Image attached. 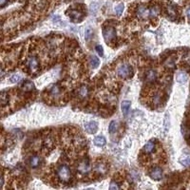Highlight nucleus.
<instances>
[{"instance_id": "f8f14e48", "label": "nucleus", "mask_w": 190, "mask_h": 190, "mask_svg": "<svg viewBox=\"0 0 190 190\" xmlns=\"http://www.w3.org/2000/svg\"><path fill=\"white\" fill-rule=\"evenodd\" d=\"M156 72L154 70H148V73H146V76H145V80L146 82H148V83H153L154 81L156 80Z\"/></svg>"}, {"instance_id": "5701e85b", "label": "nucleus", "mask_w": 190, "mask_h": 190, "mask_svg": "<svg viewBox=\"0 0 190 190\" xmlns=\"http://www.w3.org/2000/svg\"><path fill=\"white\" fill-rule=\"evenodd\" d=\"M181 164L184 166H190V156H185L181 160Z\"/></svg>"}, {"instance_id": "4468645a", "label": "nucleus", "mask_w": 190, "mask_h": 190, "mask_svg": "<svg viewBox=\"0 0 190 190\" xmlns=\"http://www.w3.org/2000/svg\"><path fill=\"white\" fill-rule=\"evenodd\" d=\"M89 63H90V65L93 69H96V68L100 65V61L98 59V57H96L94 55H92L90 58H89Z\"/></svg>"}, {"instance_id": "6e6552de", "label": "nucleus", "mask_w": 190, "mask_h": 190, "mask_svg": "<svg viewBox=\"0 0 190 190\" xmlns=\"http://www.w3.org/2000/svg\"><path fill=\"white\" fill-rule=\"evenodd\" d=\"M137 14L140 18H146L149 16V9H146L145 6H141L138 8Z\"/></svg>"}, {"instance_id": "20e7f679", "label": "nucleus", "mask_w": 190, "mask_h": 190, "mask_svg": "<svg viewBox=\"0 0 190 190\" xmlns=\"http://www.w3.org/2000/svg\"><path fill=\"white\" fill-rule=\"evenodd\" d=\"M67 13L70 15L71 20H73L74 22H80L84 17V14L77 10H68Z\"/></svg>"}, {"instance_id": "9d476101", "label": "nucleus", "mask_w": 190, "mask_h": 190, "mask_svg": "<svg viewBox=\"0 0 190 190\" xmlns=\"http://www.w3.org/2000/svg\"><path fill=\"white\" fill-rule=\"evenodd\" d=\"M129 107H130V102L129 101H123V102H122L121 109H122V112H123L125 117L128 114V111H129Z\"/></svg>"}, {"instance_id": "c85d7f7f", "label": "nucleus", "mask_w": 190, "mask_h": 190, "mask_svg": "<svg viewBox=\"0 0 190 190\" xmlns=\"http://www.w3.org/2000/svg\"><path fill=\"white\" fill-rule=\"evenodd\" d=\"M109 189H110V190H112V189H119V186L117 185V184H116V182H110V185H109Z\"/></svg>"}, {"instance_id": "1a4fd4ad", "label": "nucleus", "mask_w": 190, "mask_h": 190, "mask_svg": "<svg viewBox=\"0 0 190 190\" xmlns=\"http://www.w3.org/2000/svg\"><path fill=\"white\" fill-rule=\"evenodd\" d=\"M42 160L39 156H33L30 159V166L33 168H36L41 164Z\"/></svg>"}, {"instance_id": "ddd939ff", "label": "nucleus", "mask_w": 190, "mask_h": 190, "mask_svg": "<svg viewBox=\"0 0 190 190\" xmlns=\"http://www.w3.org/2000/svg\"><path fill=\"white\" fill-rule=\"evenodd\" d=\"M154 149H155V144L152 141L146 143L144 146V151L145 153H152L154 151Z\"/></svg>"}, {"instance_id": "2eb2a0df", "label": "nucleus", "mask_w": 190, "mask_h": 190, "mask_svg": "<svg viewBox=\"0 0 190 190\" xmlns=\"http://www.w3.org/2000/svg\"><path fill=\"white\" fill-rule=\"evenodd\" d=\"M78 169L80 172H82V173H86V172H88L89 170V164L87 162L81 163L80 166L78 167Z\"/></svg>"}, {"instance_id": "393cba45", "label": "nucleus", "mask_w": 190, "mask_h": 190, "mask_svg": "<svg viewBox=\"0 0 190 190\" xmlns=\"http://www.w3.org/2000/svg\"><path fill=\"white\" fill-rule=\"evenodd\" d=\"M123 10H124V5L123 4H119L118 6H116L115 8V12L118 15H121L122 13H123Z\"/></svg>"}, {"instance_id": "a878e982", "label": "nucleus", "mask_w": 190, "mask_h": 190, "mask_svg": "<svg viewBox=\"0 0 190 190\" xmlns=\"http://www.w3.org/2000/svg\"><path fill=\"white\" fill-rule=\"evenodd\" d=\"M20 79H21L20 75H18V74L13 75V76L10 78V82H12V83H17V82L20 81Z\"/></svg>"}, {"instance_id": "412c9836", "label": "nucleus", "mask_w": 190, "mask_h": 190, "mask_svg": "<svg viewBox=\"0 0 190 190\" xmlns=\"http://www.w3.org/2000/svg\"><path fill=\"white\" fill-rule=\"evenodd\" d=\"M160 13V10H159L158 7H153V8L149 9V16L150 17L158 15V13Z\"/></svg>"}, {"instance_id": "f03ea898", "label": "nucleus", "mask_w": 190, "mask_h": 190, "mask_svg": "<svg viewBox=\"0 0 190 190\" xmlns=\"http://www.w3.org/2000/svg\"><path fill=\"white\" fill-rule=\"evenodd\" d=\"M117 73L122 78H128L133 75V70L128 64H123L117 69Z\"/></svg>"}, {"instance_id": "0eeeda50", "label": "nucleus", "mask_w": 190, "mask_h": 190, "mask_svg": "<svg viewBox=\"0 0 190 190\" xmlns=\"http://www.w3.org/2000/svg\"><path fill=\"white\" fill-rule=\"evenodd\" d=\"M85 129H86V131H87V132H88V133L93 134V133H95V132L97 131L98 125L94 121L88 122V123H87V124L85 125Z\"/></svg>"}, {"instance_id": "4be33fe9", "label": "nucleus", "mask_w": 190, "mask_h": 190, "mask_svg": "<svg viewBox=\"0 0 190 190\" xmlns=\"http://www.w3.org/2000/svg\"><path fill=\"white\" fill-rule=\"evenodd\" d=\"M33 88H34L33 84L30 81H27L23 86V89H25V90H27V91H30L31 89H33Z\"/></svg>"}, {"instance_id": "aec40b11", "label": "nucleus", "mask_w": 190, "mask_h": 190, "mask_svg": "<svg viewBox=\"0 0 190 190\" xmlns=\"http://www.w3.org/2000/svg\"><path fill=\"white\" fill-rule=\"evenodd\" d=\"M186 80H187V74H185L184 72H181L178 74V76H177L178 82H180V83H184V82H186Z\"/></svg>"}, {"instance_id": "423d86ee", "label": "nucleus", "mask_w": 190, "mask_h": 190, "mask_svg": "<svg viewBox=\"0 0 190 190\" xmlns=\"http://www.w3.org/2000/svg\"><path fill=\"white\" fill-rule=\"evenodd\" d=\"M150 177L155 181H160L163 178V169L161 167H155L150 171Z\"/></svg>"}, {"instance_id": "39448f33", "label": "nucleus", "mask_w": 190, "mask_h": 190, "mask_svg": "<svg viewBox=\"0 0 190 190\" xmlns=\"http://www.w3.org/2000/svg\"><path fill=\"white\" fill-rule=\"evenodd\" d=\"M27 66L31 71H36L38 70V66H39L38 59L34 56L29 58L28 61H27Z\"/></svg>"}, {"instance_id": "b1692460", "label": "nucleus", "mask_w": 190, "mask_h": 190, "mask_svg": "<svg viewBox=\"0 0 190 190\" xmlns=\"http://www.w3.org/2000/svg\"><path fill=\"white\" fill-rule=\"evenodd\" d=\"M91 36H92V30L91 29H89V28H88L87 30H86V31H85V37H86V40H89V39L91 38Z\"/></svg>"}, {"instance_id": "bb28decb", "label": "nucleus", "mask_w": 190, "mask_h": 190, "mask_svg": "<svg viewBox=\"0 0 190 190\" xmlns=\"http://www.w3.org/2000/svg\"><path fill=\"white\" fill-rule=\"evenodd\" d=\"M6 101H8V94L6 92H2L1 94V104L2 106H5Z\"/></svg>"}, {"instance_id": "7c9ffc66", "label": "nucleus", "mask_w": 190, "mask_h": 190, "mask_svg": "<svg viewBox=\"0 0 190 190\" xmlns=\"http://www.w3.org/2000/svg\"><path fill=\"white\" fill-rule=\"evenodd\" d=\"M185 13H186V15H187V17L190 19V7H188L187 9H186V12H185Z\"/></svg>"}, {"instance_id": "6ab92c4d", "label": "nucleus", "mask_w": 190, "mask_h": 190, "mask_svg": "<svg viewBox=\"0 0 190 190\" xmlns=\"http://www.w3.org/2000/svg\"><path fill=\"white\" fill-rule=\"evenodd\" d=\"M167 14H168V16H170V17H176L177 15L176 9L172 6L167 7Z\"/></svg>"}, {"instance_id": "a211bd4d", "label": "nucleus", "mask_w": 190, "mask_h": 190, "mask_svg": "<svg viewBox=\"0 0 190 190\" xmlns=\"http://www.w3.org/2000/svg\"><path fill=\"white\" fill-rule=\"evenodd\" d=\"M88 88L86 87V86H83L80 89H79V92H78V94L79 96H80L81 98H85L86 96L88 95Z\"/></svg>"}, {"instance_id": "dca6fc26", "label": "nucleus", "mask_w": 190, "mask_h": 190, "mask_svg": "<svg viewBox=\"0 0 190 190\" xmlns=\"http://www.w3.org/2000/svg\"><path fill=\"white\" fill-rule=\"evenodd\" d=\"M49 92H51V94H52V96L58 95L59 93H60V88H59V86H57V85L52 86L51 89H49Z\"/></svg>"}, {"instance_id": "f257e3e1", "label": "nucleus", "mask_w": 190, "mask_h": 190, "mask_svg": "<svg viewBox=\"0 0 190 190\" xmlns=\"http://www.w3.org/2000/svg\"><path fill=\"white\" fill-rule=\"evenodd\" d=\"M57 175H58V178L61 181L64 182H68L71 178V172L69 166H61L59 168L57 169Z\"/></svg>"}, {"instance_id": "cd10ccee", "label": "nucleus", "mask_w": 190, "mask_h": 190, "mask_svg": "<svg viewBox=\"0 0 190 190\" xmlns=\"http://www.w3.org/2000/svg\"><path fill=\"white\" fill-rule=\"evenodd\" d=\"M95 51H96V52H97L100 56H103L104 55V49H103V47L102 46L97 45V46L95 47Z\"/></svg>"}, {"instance_id": "9b49d317", "label": "nucleus", "mask_w": 190, "mask_h": 190, "mask_svg": "<svg viewBox=\"0 0 190 190\" xmlns=\"http://www.w3.org/2000/svg\"><path fill=\"white\" fill-rule=\"evenodd\" d=\"M93 143H94L95 145L102 148V146H104V145H106V139H105V137H104V136L100 135V136H97V137L94 138V141H93Z\"/></svg>"}, {"instance_id": "c756f323", "label": "nucleus", "mask_w": 190, "mask_h": 190, "mask_svg": "<svg viewBox=\"0 0 190 190\" xmlns=\"http://www.w3.org/2000/svg\"><path fill=\"white\" fill-rule=\"evenodd\" d=\"M8 1L9 0H0V7H1V8H4L5 5L8 3Z\"/></svg>"}, {"instance_id": "7ed1b4c3", "label": "nucleus", "mask_w": 190, "mask_h": 190, "mask_svg": "<svg viewBox=\"0 0 190 190\" xmlns=\"http://www.w3.org/2000/svg\"><path fill=\"white\" fill-rule=\"evenodd\" d=\"M104 38L106 43H109L110 41L114 40L116 38V31L113 27H106L103 31Z\"/></svg>"}, {"instance_id": "f3484780", "label": "nucleus", "mask_w": 190, "mask_h": 190, "mask_svg": "<svg viewBox=\"0 0 190 190\" xmlns=\"http://www.w3.org/2000/svg\"><path fill=\"white\" fill-rule=\"evenodd\" d=\"M117 127H118V124L116 121H112L111 123L109 124V131L110 134H113L114 132H116L117 130Z\"/></svg>"}]
</instances>
